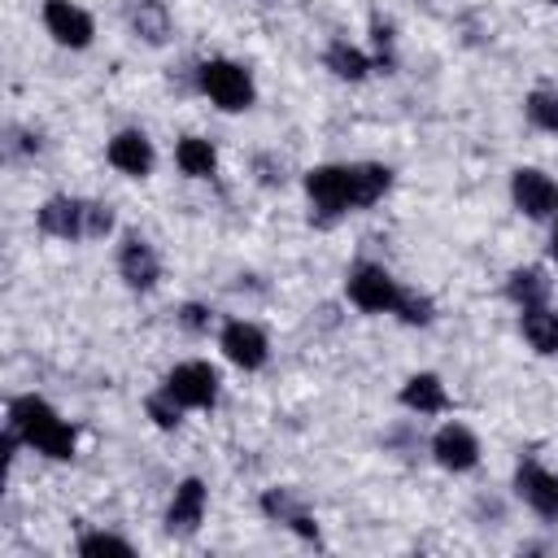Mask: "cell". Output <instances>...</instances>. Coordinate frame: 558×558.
Wrapping results in <instances>:
<instances>
[{
  "label": "cell",
  "mask_w": 558,
  "mask_h": 558,
  "mask_svg": "<svg viewBox=\"0 0 558 558\" xmlns=\"http://www.w3.org/2000/svg\"><path fill=\"white\" fill-rule=\"evenodd\" d=\"M397 183V170L388 161H318L301 170V192L310 205L314 227H336L349 214L375 209Z\"/></svg>",
  "instance_id": "obj_1"
},
{
  "label": "cell",
  "mask_w": 558,
  "mask_h": 558,
  "mask_svg": "<svg viewBox=\"0 0 558 558\" xmlns=\"http://www.w3.org/2000/svg\"><path fill=\"white\" fill-rule=\"evenodd\" d=\"M4 432L22 440L26 453H39L48 462H74L78 458V427L39 392H17L4 405Z\"/></svg>",
  "instance_id": "obj_2"
},
{
  "label": "cell",
  "mask_w": 558,
  "mask_h": 558,
  "mask_svg": "<svg viewBox=\"0 0 558 558\" xmlns=\"http://www.w3.org/2000/svg\"><path fill=\"white\" fill-rule=\"evenodd\" d=\"M35 231L61 244H105L118 235V214L100 196L52 192L35 205Z\"/></svg>",
  "instance_id": "obj_3"
},
{
  "label": "cell",
  "mask_w": 558,
  "mask_h": 558,
  "mask_svg": "<svg viewBox=\"0 0 558 558\" xmlns=\"http://www.w3.org/2000/svg\"><path fill=\"white\" fill-rule=\"evenodd\" d=\"M192 87H196V96H205L218 113H248L253 105H257V78H253V70L244 65V61H235V57H201L196 65H192Z\"/></svg>",
  "instance_id": "obj_4"
},
{
  "label": "cell",
  "mask_w": 558,
  "mask_h": 558,
  "mask_svg": "<svg viewBox=\"0 0 558 558\" xmlns=\"http://www.w3.org/2000/svg\"><path fill=\"white\" fill-rule=\"evenodd\" d=\"M401 279L392 275V266H384V262H375V257H357V262H349V270H344V301L357 310V314H366V318H392V310H397V296H401Z\"/></svg>",
  "instance_id": "obj_5"
},
{
  "label": "cell",
  "mask_w": 558,
  "mask_h": 558,
  "mask_svg": "<svg viewBox=\"0 0 558 558\" xmlns=\"http://www.w3.org/2000/svg\"><path fill=\"white\" fill-rule=\"evenodd\" d=\"M113 270H118V279H122V288L135 292V296L157 292L161 279H166V262H161L157 244H153L140 227L118 231V244H113Z\"/></svg>",
  "instance_id": "obj_6"
},
{
  "label": "cell",
  "mask_w": 558,
  "mask_h": 558,
  "mask_svg": "<svg viewBox=\"0 0 558 558\" xmlns=\"http://www.w3.org/2000/svg\"><path fill=\"white\" fill-rule=\"evenodd\" d=\"M214 344H218L222 362L235 366V371H244V375H257L270 362V336H266V327L257 318H244V314L222 318L218 331H214Z\"/></svg>",
  "instance_id": "obj_7"
},
{
  "label": "cell",
  "mask_w": 558,
  "mask_h": 558,
  "mask_svg": "<svg viewBox=\"0 0 558 558\" xmlns=\"http://www.w3.org/2000/svg\"><path fill=\"white\" fill-rule=\"evenodd\" d=\"M161 388L192 414V410H214L222 401V371L209 357H183L161 375Z\"/></svg>",
  "instance_id": "obj_8"
},
{
  "label": "cell",
  "mask_w": 558,
  "mask_h": 558,
  "mask_svg": "<svg viewBox=\"0 0 558 558\" xmlns=\"http://www.w3.org/2000/svg\"><path fill=\"white\" fill-rule=\"evenodd\" d=\"M427 458L445 471V475H471L484 462V445L480 432L462 418H440L427 436Z\"/></svg>",
  "instance_id": "obj_9"
},
{
  "label": "cell",
  "mask_w": 558,
  "mask_h": 558,
  "mask_svg": "<svg viewBox=\"0 0 558 558\" xmlns=\"http://www.w3.org/2000/svg\"><path fill=\"white\" fill-rule=\"evenodd\" d=\"M209 519V484L201 475H183L174 480L166 510H161V532L170 541H192Z\"/></svg>",
  "instance_id": "obj_10"
},
{
  "label": "cell",
  "mask_w": 558,
  "mask_h": 558,
  "mask_svg": "<svg viewBox=\"0 0 558 558\" xmlns=\"http://www.w3.org/2000/svg\"><path fill=\"white\" fill-rule=\"evenodd\" d=\"M506 192H510V205H514L519 218L541 222V227H549L558 218V179L549 170H541V166H514Z\"/></svg>",
  "instance_id": "obj_11"
},
{
  "label": "cell",
  "mask_w": 558,
  "mask_h": 558,
  "mask_svg": "<svg viewBox=\"0 0 558 558\" xmlns=\"http://www.w3.org/2000/svg\"><path fill=\"white\" fill-rule=\"evenodd\" d=\"M257 510H262L266 523L292 532V536L305 541V545H318V519H314V510H310V501H305L301 488H292V484H270V488H262Z\"/></svg>",
  "instance_id": "obj_12"
},
{
  "label": "cell",
  "mask_w": 558,
  "mask_h": 558,
  "mask_svg": "<svg viewBox=\"0 0 558 558\" xmlns=\"http://www.w3.org/2000/svg\"><path fill=\"white\" fill-rule=\"evenodd\" d=\"M39 26L65 52H87L96 44V17L78 0H44L39 4Z\"/></svg>",
  "instance_id": "obj_13"
},
{
  "label": "cell",
  "mask_w": 558,
  "mask_h": 558,
  "mask_svg": "<svg viewBox=\"0 0 558 558\" xmlns=\"http://www.w3.org/2000/svg\"><path fill=\"white\" fill-rule=\"evenodd\" d=\"M105 161H109L113 174L144 183V179H153V170H157V144H153V135H148L144 126H118V131L105 140Z\"/></svg>",
  "instance_id": "obj_14"
},
{
  "label": "cell",
  "mask_w": 558,
  "mask_h": 558,
  "mask_svg": "<svg viewBox=\"0 0 558 558\" xmlns=\"http://www.w3.org/2000/svg\"><path fill=\"white\" fill-rule=\"evenodd\" d=\"M510 488L514 497L545 523H554V510H558V471H549L545 462L536 458H519L514 471H510Z\"/></svg>",
  "instance_id": "obj_15"
},
{
  "label": "cell",
  "mask_w": 558,
  "mask_h": 558,
  "mask_svg": "<svg viewBox=\"0 0 558 558\" xmlns=\"http://www.w3.org/2000/svg\"><path fill=\"white\" fill-rule=\"evenodd\" d=\"M397 405L410 418H445L453 410V397H449L445 375H436V371H410L401 379V388H397Z\"/></svg>",
  "instance_id": "obj_16"
},
{
  "label": "cell",
  "mask_w": 558,
  "mask_h": 558,
  "mask_svg": "<svg viewBox=\"0 0 558 558\" xmlns=\"http://www.w3.org/2000/svg\"><path fill=\"white\" fill-rule=\"evenodd\" d=\"M501 296L514 310L554 301V266H545V262H519V266H510L506 279H501Z\"/></svg>",
  "instance_id": "obj_17"
},
{
  "label": "cell",
  "mask_w": 558,
  "mask_h": 558,
  "mask_svg": "<svg viewBox=\"0 0 558 558\" xmlns=\"http://www.w3.org/2000/svg\"><path fill=\"white\" fill-rule=\"evenodd\" d=\"M318 61H323V70H327L331 78H340V83H366L371 74H379L371 48H366V44H353L349 35H331V39L323 44Z\"/></svg>",
  "instance_id": "obj_18"
},
{
  "label": "cell",
  "mask_w": 558,
  "mask_h": 558,
  "mask_svg": "<svg viewBox=\"0 0 558 558\" xmlns=\"http://www.w3.org/2000/svg\"><path fill=\"white\" fill-rule=\"evenodd\" d=\"M126 31L144 48H166L174 39V17L166 0H126Z\"/></svg>",
  "instance_id": "obj_19"
},
{
  "label": "cell",
  "mask_w": 558,
  "mask_h": 558,
  "mask_svg": "<svg viewBox=\"0 0 558 558\" xmlns=\"http://www.w3.org/2000/svg\"><path fill=\"white\" fill-rule=\"evenodd\" d=\"M174 170H179L183 179H192V183H214L218 170H222L218 144H214L209 135H196V131L179 135V140H174Z\"/></svg>",
  "instance_id": "obj_20"
},
{
  "label": "cell",
  "mask_w": 558,
  "mask_h": 558,
  "mask_svg": "<svg viewBox=\"0 0 558 558\" xmlns=\"http://www.w3.org/2000/svg\"><path fill=\"white\" fill-rule=\"evenodd\" d=\"M514 314H519V340L536 357H558V305L545 301V305H527Z\"/></svg>",
  "instance_id": "obj_21"
},
{
  "label": "cell",
  "mask_w": 558,
  "mask_h": 558,
  "mask_svg": "<svg viewBox=\"0 0 558 558\" xmlns=\"http://www.w3.org/2000/svg\"><path fill=\"white\" fill-rule=\"evenodd\" d=\"M523 118L541 135H558V83H536L523 92Z\"/></svg>",
  "instance_id": "obj_22"
},
{
  "label": "cell",
  "mask_w": 558,
  "mask_h": 558,
  "mask_svg": "<svg viewBox=\"0 0 558 558\" xmlns=\"http://www.w3.org/2000/svg\"><path fill=\"white\" fill-rule=\"evenodd\" d=\"M74 554L78 558H105V554H118V558H131L135 554V541L113 532V527H83L74 536Z\"/></svg>",
  "instance_id": "obj_23"
},
{
  "label": "cell",
  "mask_w": 558,
  "mask_h": 558,
  "mask_svg": "<svg viewBox=\"0 0 558 558\" xmlns=\"http://www.w3.org/2000/svg\"><path fill=\"white\" fill-rule=\"evenodd\" d=\"M436 301H432V292H423V288H401V296H397V310H392V318L401 323V327H432L436 323Z\"/></svg>",
  "instance_id": "obj_24"
},
{
  "label": "cell",
  "mask_w": 558,
  "mask_h": 558,
  "mask_svg": "<svg viewBox=\"0 0 558 558\" xmlns=\"http://www.w3.org/2000/svg\"><path fill=\"white\" fill-rule=\"evenodd\" d=\"M183 414H187V410H183L161 384L144 392V418H148L157 432H179V427H183Z\"/></svg>",
  "instance_id": "obj_25"
},
{
  "label": "cell",
  "mask_w": 558,
  "mask_h": 558,
  "mask_svg": "<svg viewBox=\"0 0 558 558\" xmlns=\"http://www.w3.org/2000/svg\"><path fill=\"white\" fill-rule=\"evenodd\" d=\"M44 153V131L26 126V122H9L4 126V157L9 161H35Z\"/></svg>",
  "instance_id": "obj_26"
},
{
  "label": "cell",
  "mask_w": 558,
  "mask_h": 558,
  "mask_svg": "<svg viewBox=\"0 0 558 558\" xmlns=\"http://www.w3.org/2000/svg\"><path fill=\"white\" fill-rule=\"evenodd\" d=\"M174 323H179V331H187V336H209V331H218V310L209 305V301H183L179 310H174Z\"/></svg>",
  "instance_id": "obj_27"
},
{
  "label": "cell",
  "mask_w": 558,
  "mask_h": 558,
  "mask_svg": "<svg viewBox=\"0 0 558 558\" xmlns=\"http://www.w3.org/2000/svg\"><path fill=\"white\" fill-rule=\"evenodd\" d=\"M371 57H375V70L379 74H392L397 70V35H392V22L388 17H371Z\"/></svg>",
  "instance_id": "obj_28"
},
{
  "label": "cell",
  "mask_w": 558,
  "mask_h": 558,
  "mask_svg": "<svg viewBox=\"0 0 558 558\" xmlns=\"http://www.w3.org/2000/svg\"><path fill=\"white\" fill-rule=\"evenodd\" d=\"M248 170H253V179H257L262 187H283V183H288V161H283L279 153H257V157L248 161Z\"/></svg>",
  "instance_id": "obj_29"
},
{
  "label": "cell",
  "mask_w": 558,
  "mask_h": 558,
  "mask_svg": "<svg viewBox=\"0 0 558 558\" xmlns=\"http://www.w3.org/2000/svg\"><path fill=\"white\" fill-rule=\"evenodd\" d=\"M545 262L558 270V218L549 222V231H545Z\"/></svg>",
  "instance_id": "obj_30"
},
{
  "label": "cell",
  "mask_w": 558,
  "mask_h": 558,
  "mask_svg": "<svg viewBox=\"0 0 558 558\" xmlns=\"http://www.w3.org/2000/svg\"><path fill=\"white\" fill-rule=\"evenodd\" d=\"M545 4H554V9H558V0H545Z\"/></svg>",
  "instance_id": "obj_31"
}]
</instances>
